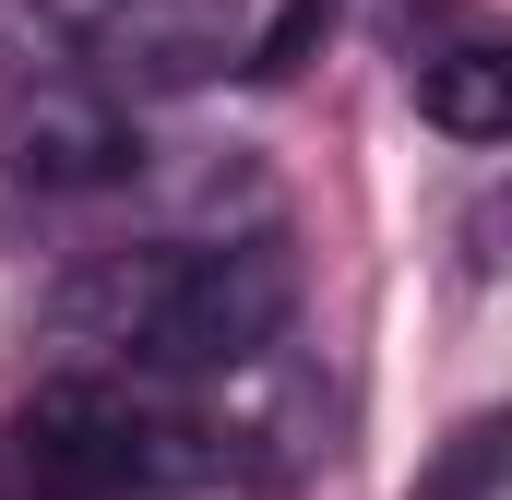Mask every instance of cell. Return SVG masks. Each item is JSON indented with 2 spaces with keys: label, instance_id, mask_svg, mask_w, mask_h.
I'll use <instances>...</instances> for the list:
<instances>
[{
  "label": "cell",
  "instance_id": "obj_5",
  "mask_svg": "<svg viewBox=\"0 0 512 500\" xmlns=\"http://www.w3.org/2000/svg\"><path fill=\"white\" fill-rule=\"evenodd\" d=\"M417 108H429V131H453V143H501L512 131V60L489 48V36L417 48Z\"/></svg>",
  "mask_w": 512,
  "mask_h": 500
},
{
  "label": "cell",
  "instance_id": "obj_8",
  "mask_svg": "<svg viewBox=\"0 0 512 500\" xmlns=\"http://www.w3.org/2000/svg\"><path fill=\"white\" fill-rule=\"evenodd\" d=\"M489 477H501V417H477V429L453 441V465H441L417 500H489Z\"/></svg>",
  "mask_w": 512,
  "mask_h": 500
},
{
  "label": "cell",
  "instance_id": "obj_6",
  "mask_svg": "<svg viewBox=\"0 0 512 500\" xmlns=\"http://www.w3.org/2000/svg\"><path fill=\"white\" fill-rule=\"evenodd\" d=\"M322 36H334V0H286L274 24H251V60H239V72H251V84H298Z\"/></svg>",
  "mask_w": 512,
  "mask_h": 500
},
{
  "label": "cell",
  "instance_id": "obj_2",
  "mask_svg": "<svg viewBox=\"0 0 512 500\" xmlns=\"http://www.w3.org/2000/svg\"><path fill=\"white\" fill-rule=\"evenodd\" d=\"M167 441H179V429H155L120 381H48V393H24V417H12V465H24L36 500H131V489H167V477H191Z\"/></svg>",
  "mask_w": 512,
  "mask_h": 500
},
{
  "label": "cell",
  "instance_id": "obj_3",
  "mask_svg": "<svg viewBox=\"0 0 512 500\" xmlns=\"http://www.w3.org/2000/svg\"><path fill=\"white\" fill-rule=\"evenodd\" d=\"M84 84L96 96H203L215 72L251 60V0H108L84 24Z\"/></svg>",
  "mask_w": 512,
  "mask_h": 500
},
{
  "label": "cell",
  "instance_id": "obj_7",
  "mask_svg": "<svg viewBox=\"0 0 512 500\" xmlns=\"http://www.w3.org/2000/svg\"><path fill=\"white\" fill-rule=\"evenodd\" d=\"M0 72H12V84H48V72H60V24H48V0H0Z\"/></svg>",
  "mask_w": 512,
  "mask_h": 500
},
{
  "label": "cell",
  "instance_id": "obj_1",
  "mask_svg": "<svg viewBox=\"0 0 512 500\" xmlns=\"http://www.w3.org/2000/svg\"><path fill=\"white\" fill-rule=\"evenodd\" d=\"M120 310V346L167 381H215V370H251L262 346L286 334L298 310V250L274 227H239V239H191V250H155L108 286Z\"/></svg>",
  "mask_w": 512,
  "mask_h": 500
},
{
  "label": "cell",
  "instance_id": "obj_4",
  "mask_svg": "<svg viewBox=\"0 0 512 500\" xmlns=\"http://www.w3.org/2000/svg\"><path fill=\"white\" fill-rule=\"evenodd\" d=\"M131 108L120 96H96L84 72H48V84H24L12 108H0V167L24 179V191H108L131 179Z\"/></svg>",
  "mask_w": 512,
  "mask_h": 500
},
{
  "label": "cell",
  "instance_id": "obj_9",
  "mask_svg": "<svg viewBox=\"0 0 512 500\" xmlns=\"http://www.w3.org/2000/svg\"><path fill=\"white\" fill-rule=\"evenodd\" d=\"M393 48H417V24H465V0H382Z\"/></svg>",
  "mask_w": 512,
  "mask_h": 500
}]
</instances>
